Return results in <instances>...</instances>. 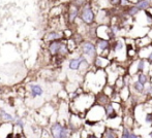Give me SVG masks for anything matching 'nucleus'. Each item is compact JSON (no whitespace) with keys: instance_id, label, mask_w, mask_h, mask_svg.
<instances>
[{"instance_id":"nucleus-23","label":"nucleus","mask_w":152,"mask_h":138,"mask_svg":"<svg viewBox=\"0 0 152 138\" xmlns=\"http://www.w3.org/2000/svg\"><path fill=\"white\" fill-rule=\"evenodd\" d=\"M137 137H139L138 135H136V134H132V132H129V134H128V137H127V138H137Z\"/></svg>"},{"instance_id":"nucleus-21","label":"nucleus","mask_w":152,"mask_h":138,"mask_svg":"<svg viewBox=\"0 0 152 138\" xmlns=\"http://www.w3.org/2000/svg\"><path fill=\"white\" fill-rule=\"evenodd\" d=\"M128 134H129V131H128L126 128H124L123 134H122V137H123V138H127L128 137Z\"/></svg>"},{"instance_id":"nucleus-9","label":"nucleus","mask_w":152,"mask_h":138,"mask_svg":"<svg viewBox=\"0 0 152 138\" xmlns=\"http://www.w3.org/2000/svg\"><path fill=\"white\" fill-rule=\"evenodd\" d=\"M78 14H79V9L77 6L70 7V10H69V21L70 22H74V21L76 20V18L78 17Z\"/></svg>"},{"instance_id":"nucleus-13","label":"nucleus","mask_w":152,"mask_h":138,"mask_svg":"<svg viewBox=\"0 0 152 138\" xmlns=\"http://www.w3.org/2000/svg\"><path fill=\"white\" fill-rule=\"evenodd\" d=\"M139 8L137 7V6H132V7H130L129 9L127 10V14H129V16H134V14H137L139 12Z\"/></svg>"},{"instance_id":"nucleus-10","label":"nucleus","mask_w":152,"mask_h":138,"mask_svg":"<svg viewBox=\"0 0 152 138\" xmlns=\"http://www.w3.org/2000/svg\"><path fill=\"white\" fill-rule=\"evenodd\" d=\"M137 7L139 9H147L150 6V1L149 0H142V1L137 2Z\"/></svg>"},{"instance_id":"nucleus-12","label":"nucleus","mask_w":152,"mask_h":138,"mask_svg":"<svg viewBox=\"0 0 152 138\" xmlns=\"http://www.w3.org/2000/svg\"><path fill=\"white\" fill-rule=\"evenodd\" d=\"M97 46H98V48H99V50L104 51V50H107V48H109V41H108V40L102 39V40H99V41L97 42Z\"/></svg>"},{"instance_id":"nucleus-24","label":"nucleus","mask_w":152,"mask_h":138,"mask_svg":"<svg viewBox=\"0 0 152 138\" xmlns=\"http://www.w3.org/2000/svg\"><path fill=\"white\" fill-rule=\"evenodd\" d=\"M147 93L148 94H152V86L149 87V89H147Z\"/></svg>"},{"instance_id":"nucleus-16","label":"nucleus","mask_w":152,"mask_h":138,"mask_svg":"<svg viewBox=\"0 0 152 138\" xmlns=\"http://www.w3.org/2000/svg\"><path fill=\"white\" fill-rule=\"evenodd\" d=\"M139 82H140L141 84H143V85L147 84V82H148V78H147V75H145L144 73H141L140 75H139Z\"/></svg>"},{"instance_id":"nucleus-1","label":"nucleus","mask_w":152,"mask_h":138,"mask_svg":"<svg viewBox=\"0 0 152 138\" xmlns=\"http://www.w3.org/2000/svg\"><path fill=\"white\" fill-rule=\"evenodd\" d=\"M50 131H51V135L55 138H65L69 136V130L67 129V127L62 126L59 123L52 125Z\"/></svg>"},{"instance_id":"nucleus-18","label":"nucleus","mask_w":152,"mask_h":138,"mask_svg":"<svg viewBox=\"0 0 152 138\" xmlns=\"http://www.w3.org/2000/svg\"><path fill=\"white\" fill-rule=\"evenodd\" d=\"M123 48V43L122 41H117L116 42V46H115V51H120Z\"/></svg>"},{"instance_id":"nucleus-11","label":"nucleus","mask_w":152,"mask_h":138,"mask_svg":"<svg viewBox=\"0 0 152 138\" xmlns=\"http://www.w3.org/2000/svg\"><path fill=\"white\" fill-rule=\"evenodd\" d=\"M0 116H1V118H3L4 121H7V122H12L14 121V118H12V114L7 113L4 110H0Z\"/></svg>"},{"instance_id":"nucleus-17","label":"nucleus","mask_w":152,"mask_h":138,"mask_svg":"<svg viewBox=\"0 0 152 138\" xmlns=\"http://www.w3.org/2000/svg\"><path fill=\"white\" fill-rule=\"evenodd\" d=\"M68 53V48H67V46H65V44H63L62 43L61 44V46H60V50H59V53H58V55H66Z\"/></svg>"},{"instance_id":"nucleus-27","label":"nucleus","mask_w":152,"mask_h":138,"mask_svg":"<svg viewBox=\"0 0 152 138\" xmlns=\"http://www.w3.org/2000/svg\"><path fill=\"white\" fill-rule=\"evenodd\" d=\"M139 1H142V0H136V2H139Z\"/></svg>"},{"instance_id":"nucleus-26","label":"nucleus","mask_w":152,"mask_h":138,"mask_svg":"<svg viewBox=\"0 0 152 138\" xmlns=\"http://www.w3.org/2000/svg\"><path fill=\"white\" fill-rule=\"evenodd\" d=\"M149 136H150V137H152V131H151V133H150V134H149Z\"/></svg>"},{"instance_id":"nucleus-8","label":"nucleus","mask_w":152,"mask_h":138,"mask_svg":"<svg viewBox=\"0 0 152 138\" xmlns=\"http://www.w3.org/2000/svg\"><path fill=\"white\" fill-rule=\"evenodd\" d=\"M62 38V33L60 32H50L47 35V39L53 41V40H59Z\"/></svg>"},{"instance_id":"nucleus-3","label":"nucleus","mask_w":152,"mask_h":138,"mask_svg":"<svg viewBox=\"0 0 152 138\" xmlns=\"http://www.w3.org/2000/svg\"><path fill=\"white\" fill-rule=\"evenodd\" d=\"M82 52L84 53L86 56L88 57H93L96 53L95 46L91 43V42H84L82 44Z\"/></svg>"},{"instance_id":"nucleus-5","label":"nucleus","mask_w":152,"mask_h":138,"mask_svg":"<svg viewBox=\"0 0 152 138\" xmlns=\"http://www.w3.org/2000/svg\"><path fill=\"white\" fill-rule=\"evenodd\" d=\"M84 60H85L84 57H80V58H78V59H72V60H70L69 69L78 70L79 68H80V66H81V63H82Z\"/></svg>"},{"instance_id":"nucleus-14","label":"nucleus","mask_w":152,"mask_h":138,"mask_svg":"<svg viewBox=\"0 0 152 138\" xmlns=\"http://www.w3.org/2000/svg\"><path fill=\"white\" fill-rule=\"evenodd\" d=\"M106 134H104V137L107 138H112V137H116V134H114V131L112 130V129H107L106 130Z\"/></svg>"},{"instance_id":"nucleus-22","label":"nucleus","mask_w":152,"mask_h":138,"mask_svg":"<svg viewBox=\"0 0 152 138\" xmlns=\"http://www.w3.org/2000/svg\"><path fill=\"white\" fill-rule=\"evenodd\" d=\"M111 2H112V4H113V5H117V4H119V3H120V2H121V0H112V1H111Z\"/></svg>"},{"instance_id":"nucleus-28","label":"nucleus","mask_w":152,"mask_h":138,"mask_svg":"<svg viewBox=\"0 0 152 138\" xmlns=\"http://www.w3.org/2000/svg\"><path fill=\"white\" fill-rule=\"evenodd\" d=\"M149 1H152V0H149Z\"/></svg>"},{"instance_id":"nucleus-15","label":"nucleus","mask_w":152,"mask_h":138,"mask_svg":"<svg viewBox=\"0 0 152 138\" xmlns=\"http://www.w3.org/2000/svg\"><path fill=\"white\" fill-rule=\"evenodd\" d=\"M134 89H136V91H138V92H142V91L144 90V85L141 84L139 80L137 82H134Z\"/></svg>"},{"instance_id":"nucleus-19","label":"nucleus","mask_w":152,"mask_h":138,"mask_svg":"<svg viewBox=\"0 0 152 138\" xmlns=\"http://www.w3.org/2000/svg\"><path fill=\"white\" fill-rule=\"evenodd\" d=\"M144 61L143 60H140V62L138 63V71L140 72V71H142L143 69H144Z\"/></svg>"},{"instance_id":"nucleus-4","label":"nucleus","mask_w":152,"mask_h":138,"mask_svg":"<svg viewBox=\"0 0 152 138\" xmlns=\"http://www.w3.org/2000/svg\"><path fill=\"white\" fill-rule=\"evenodd\" d=\"M61 44L62 42H60L59 40H53L49 46V51H50L51 55H58Z\"/></svg>"},{"instance_id":"nucleus-25","label":"nucleus","mask_w":152,"mask_h":138,"mask_svg":"<svg viewBox=\"0 0 152 138\" xmlns=\"http://www.w3.org/2000/svg\"><path fill=\"white\" fill-rule=\"evenodd\" d=\"M148 60H149V62H151V63H152V52H151V54L149 55V57H148Z\"/></svg>"},{"instance_id":"nucleus-6","label":"nucleus","mask_w":152,"mask_h":138,"mask_svg":"<svg viewBox=\"0 0 152 138\" xmlns=\"http://www.w3.org/2000/svg\"><path fill=\"white\" fill-rule=\"evenodd\" d=\"M31 90V95L35 98V97H38V96H42V89L40 86H38V85H33V86H31L30 88Z\"/></svg>"},{"instance_id":"nucleus-20","label":"nucleus","mask_w":152,"mask_h":138,"mask_svg":"<svg viewBox=\"0 0 152 138\" xmlns=\"http://www.w3.org/2000/svg\"><path fill=\"white\" fill-rule=\"evenodd\" d=\"M16 123H17V126L21 127V128H22L23 125H24V122H23V121L21 120V118H17V120H16Z\"/></svg>"},{"instance_id":"nucleus-7","label":"nucleus","mask_w":152,"mask_h":138,"mask_svg":"<svg viewBox=\"0 0 152 138\" xmlns=\"http://www.w3.org/2000/svg\"><path fill=\"white\" fill-rule=\"evenodd\" d=\"M104 111H106V114L108 116V118H116V113H115V109L113 108V106L111 104L107 105L104 107Z\"/></svg>"},{"instance_id":"nucleus-2","label":"nucleus","mask_w":152,"mask_h":138,"mask_svg":"<svg viewBox=\"0 0 152 138\" xmlns=\"http://www.w3.org/2000/svg\"><path fill=\"white\" fill-rule=\"evenodd\" d=\"M81 20L86 24H91L94 21V14L90 6L86 5L85 7H83L82 12H81Z\"/></svg>"}]
</instances>
